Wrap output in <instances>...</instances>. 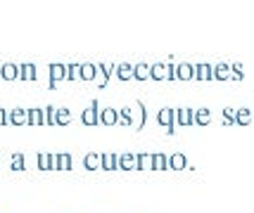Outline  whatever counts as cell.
Here are the masks:
<instances>
[{
  "label": "cell",
  "mask_w": 254,
  "mask_h": 213,
  "mask_svg": "<svg viewBox=\"0 0 254 213\" xmlns=\"http://www.w3.org/2000/svg\"><path fill=\"white\" fill-rule=\"evenodd\" d=\"M71 154H50V170H71Z\"/></svg>",
  "instance_id": "1"
},
{
  "label": "cell",
  "mask_w": 254,
  "mask_h": 213,
  "mask_svg": "<svg viewBox=\"0 0 254 213\" xmlns=\"http://www.w3.org/2000/svg\"><path fill=\"white\" fill-rule=\"evenodd\" d=\"M60 81H66V64L53 62V64H50V88H57Z\"/></svg>",
  "instance_id": "2"
},
{
  "label": "cell",
  "mask_w": 254,
  "mask_h": 213,
  "mask_svg": "<svg viewBox=\"0 0 254 213\" xmlns=\"http://www.w3.org/2000/svg\"><path fill=\"white\" fill-rule=\"evenodd\" d=\"M157 121H159V126H164L169 135L176 133V124H174V109H159V114H157Z\"/></svg>",
  "instance_id": "3"
},
{
  "label": "cell",
  "mask_w": 254,
  "mask_h": 213,
  "mask_svg": "<svg viewBox=\"0 0 254 213\" xmlns=\"http://www.w3.org/2000/svg\"><path fill=\"white\" fill-rule=\"evenodd\" d=\"M98 114H100V104H98V100H93L88 109H83V114H81V121H83L86 126H98L100 124Z\"/></svg>",
  "instance_id": "4"
},
{
  "label": "cell",
  "mask_w": 254,
  "mask_h": 213,
  "mask_svg": "<svg viewBox=\"0 0 254 213\" xmlns=\"http://www.w3.org/2000/svg\"><path fill=\"white\" fill-rule=\"evenodd\" d=\"M192 81H214V76H211V64H207V62L192 64Z\"/></svg>",
  "instance_id": "5"
},
{
  "label": "cell",
  "mask_w": 254,
  "mask_h": 213,
  "mask_svg": "<svg viewBox=\"0 0 254 213\" xmlns=\"http://www.w3.org/2000/svg\"><path fill=\"white\" fill-rule=\"evenodd\" d=\"M0 79L2 81H19V64H14V62L0 64Z\"/></svg>",
  "instance_id": "6"
},
{
  "label": "cell",
  "mask_w": 254,
  "mask_h": 213,
  "mask_svg": "<svg viewBox=\"0 0 254 213\" xmlns=\"http://www.w3.org/2000/svg\"><path fill=\"white\" fill-rule=\"evenodd\" d=\"M211 76H214V81H231V62L211 64Z\"/></svg>",
  "instance_id": "7"
},
{
  "label": "cell",
  "mask_w": 254,
  "mask_h": 213,
  "mask_svg": "<svg viewBox=\"0 0 254 213\" xmlns=\"http://www.w3.org/2000/svg\"><path fill=\"white\" fill-rule=\"evenodd\" d=\"M150 79L152 81H169V62L150 64Z\"/></svg>",
  "instance_id": "8"
},
{
  "label": "cell",
  "mask_w": 254,
  "mask_h": 213,
  "mask_svg": "<svg viewBox=\"0 0 254 213\" xmlns=\"http://www.w3.org/2000/svg\"><path fill=\"white\" fill-rule=\"evenodd\" d=\"M195 109H174V124L176 126H192Z\"/></svg>",
  "instance_id": "9"
},
{
  "label": "cell",
  "mask_w": 254,
  "mask_h": 213,
  "mask_svg": "<svg viewBox=\"0 0 254 213\" xmlns=\"http://www.w3.org/2000/svg\"><path fill=\"white\" fill-rule=\"evenodd\" d=\"M119 170H138V154H119Z\"/></svg>",
  "instance_id": "10"
},
{
  "label": "cell",
  "mask_w": 254,
  "mask_h": 213,
  "mask_svg": "<svg viewBox=\"0 0 254 213\" xmlns=\"http://www.w3.org/2000/svg\"><path fill=\"white\" fill-rule=\"evenodd\" d=\"M117 116H119V112H117V109H112V107H107V109H100L98 121L102 126H114L117 124Z\"/></svg>",
  "instance_id": "11"
},
{
  "label": "cell",
  "mask_w": 254,
  "mask_h": 213,
  "mask_svg": "<svg viewBox=\"0 0 254 213\" xmlns=\"http://www.w3.org/2000/svg\"><path fill=\"white\" fill-rule=\"evenodd\" d=\"M26 109H12V112H7V124L12 126H26Z\"/></svg>",
  "instance_id": "12"
},
{
  "label": "cell",
  "mask_w": 254,
  "mask_h": 213,
  "mask_svg": "<svg viewBox=\"0 0 254 213\" xmlns=\"http://www.w3.org/2000/svg\"><path fill=\"white\" fill-rule=\"evenodd\" d=\"M188 159H186V154H171L169 157V170H183L188 169Z\"/></svg>",
  "instance_id": "13"
},
{
  "label": "cell",
  "mask_w": 254,
  "mask_h": 213,
  "mask_svg": "<svg viewBox=\"0 0 254 213\" xmlns=\"http://www.w3.org/2000/svg\"><path fill=\"white\" fill-rule=\"evenodd\" d=\"M133 79L135 81H147L150 79V64H147V62L133 64Z\"/></svg>",
  "instance_id": "14"
},
{
  "label": "cell",
  "mask_w": 254,
  "mask_h": 213,
  "mask_svg": "<svg viewBox=\"0 0 254 213\" xmlns=\"http://www.w3.org/2000/svg\"><path fill=\"white\" fill-rule=\"evenodd\" d=\"M117 79L119 81H131L133 79V64L131 62H122V64H117Z\"/></svg>",
  "instance_id": "15"
},
{
  "label": "cell",
  "mask_w": 254,
  "mask_h": 213,
  "mask_svg": "<svg viewBox=\"0 0 254 213\" xmlns=\"http://www.w3.org/2000/svg\"><path fill=\"white\" fill-rule=\"evenodd\" d=\"M83 166L88 170H98L100 166H102V154H95V152L86 154V157H83Z\"/></svg>",
  "instance_id": "16"
},
{
  "label": "cell",
  "mask_w": 254,
  "mask_h": 213,
  "mask_svg": "<svg viewBox=\"0 0 254 213\" xmlns=\"http://www.w3.org/2000/svg\"><path fill=\"white\" fill-rule=\"evenodd\" d=\"M176 76H178V81H192V64L190 62L176 64Z\"/></svg>",
  "instance_id": "17"
},
{
  "label": "cell",
  "mask_w": 254,
  "mask_h": 213,
  "mask_svg": "<svg viewBox=\"0 0 254 213\" xmlns=\"http://www.w3.org/2000/svg\"><path fill=\"white\" fill-rule=\"evenodd\" d=\"M102 170H117L119 169V154H102Z\"/></svg>",
  "instance_id": "18"
},
{
  "label": "cell",
  "mask_w": 254,
  "mask_h": 213,
  "mask_svg": "<svg viewBox=\"0 0 254 213\" xmlns=\"http://www.w3.org/2000/svg\"><path fill=\"white\" fill-rule=\"evenodd\" d=\"M36 79V67L31 62H24L19 64V81H33Z\"/></svg>",
  "instance_id": "19"
},
{
  "label": "cell",
  "mask_w": 254,
  "mask_h": 213,
  "mask_svg": "<svg viewBox=\"0 0 254 213\" xmlns=\"http://www.w3.org/2000/svg\"><path fill=\"white\" fill-rule=\"evenodd\" d=\"M152 170H169V157L162 152L152 154Z\"/></svg>",
  "instance_id": "20"
},
{
  "label": "cell",
  "mask_w": 254,
  "mask_h": 213,
  "mask_svg": "<svg viewBox=\"0 0 254 213\" xmlns=\"http://www.w3.org/2000/svg\"><path fill=\"white\" fill-rule=\"evenodd\" d=\"M26 124L31 126H45V119H43V109H26Z\"/></svg>",
  "instance_id": "21"
},
{
  "label": "cell",
  "mask_w": 254,
  "mask_h": 213,
  "mask_svg": "<svg viewBox=\"0 0 254 213\" xmlns=\"http://www.w3.org/2000/svg\"><path fill=\"white\" fill-rule=\"evenodd\" d=\"M135 112H138V119H133V128L140 130L145 126V119H147V112H145V104L143 102H135Z\"/></svg>",
  "instance_id": "22"
},
{
  "label": "cell",
  "mask_w": 254,
  "mask_h": 213,
  "mask_svg": "<svg viewBox=\"0 0 254 213\" xmlns=\"http://www.w3.org/2000/svg\"><path fill=\"white\" fill-rule=\"evenodd\" d=\"M81 81H95V62H81Z\"/></svg>",
  "instance_id": "23"
},
{
  "label": "cell",
  "mask_w": 254,
  "mask_h": 213,
  "mask_svg": "<svg viewBox=\"0 0 254 213\" xmlns=\"http://www.w3.org/2000/svg\"><path fill=\"white\" fill-rule=\"evenodd\" d=\"M119 116H117V124L122 126H133V107H124V109H117Z\"/></svg>",
  "instance_id": "24"
},
{
  "label": "cell",
  "mask_w": 254,
  "mask_h": 213,
  "mask_svg": "<svg viewBox=\"0 0 254 213\" xmlns=\"http://www.w3.org/2000/svg\"><path fill=\"white\" fill-rule=\"evenodd\" d=\"M209 121H211V112H209V109H195V114H192V124L207 126Z\"/></svg>",
  "instance_id": "25"
},
{
  "label": "cell",
  "mask_w": 254,
  "mask_h": 213,
  "mask_svg": "<svg viewBox=\"0 0 254 213\" xmlns=\"http://www.w3.org/2000/svg\"><path fill=\"white\" fill-rule=\"evenodd\" d=\"M66 81H81V62L66 64Z\"/></svg>",
  "instance_id": "26"
},
{
  "label": "cell",
  "mask_w": 254,
  "mask_h": 213,
  "mask_svg": "<svg viewBox=\"0 0 254 213\" xmlns=\"http://www.w3.org/2000/svg\"><path fill=\"white\" fill-rule=\"evenodd\" d=\"M235 124L250 126L252 124V112H250V109H238V114H235Z\"/></svg>",
  "instance_id": "27"
},
{
  "label": "cell",
  "mask_w": 254,
  "mask_h": 213,
  "mask_svg": "<svg viewBox=\"0 0 254 213\" xmlns=\"http://www.w3.org/2000/svg\"><path fill=\"white\" fill-rule=\"evenodd\" d=\"M55 121H57V126H69L71 124V114H69V109H57Z\"/></svg>",
  "instance_id": "28"
},
{
  "label": "cell",
  "mask_w": 254,
  "mask_h": 213,
  "mask_svg": "<svg viewBox=\"0 0 254 213\" xmlns=\"http://www.w3.org/2000/svg\"><path fill=\"white\" fill-rule=\"evenodd\" d=\"M138 170H152V154H138Z\"/></svg>",
  "instance_id": "29"
},
{
  "label": "cell",
  "mask_w": 254,
  "mask_h": 213,
  "mask_svg": "<svg viewBox=\"0 0 254 213\" xmlns=\"http://www.w3.org/2000/svg\"><path fill=\"white\" fill-rule=\"evenodd\" d=\"M245 69L240 62H231V81H243Z\"/></svg>",
  "instance_id": "30"
},
{
  "label": "cell",
  "mask_w": 254,
  "mask_h": 213,
  "mask_svg": "<svg viewBox=\"0 0 254 213\" xmlns=\"http://www.w3.org/2000/svg\"><path fill=\"white\" fill-rule=\"evenodd\" d=\"M10 166H12V170H24V169H26V161H24V154H12Z\"/></svg>",
  "instance_id": "31"
},
{
  "label": "cell",
  "mask_w": 254,
  "mask_h": 213,
  "mask_svg": "<svg viewBox=\"0 0 254 213\" xmlns=\"http://www.w3.org/2000/svg\"><path fill=\"white\" fill-rule=\"evenodd\" d=\"M55 107H45L43 109V119H45V126H57V121H55Z\"/></svg>",
  "instance_id": "32"
},
{
  "label": "cell",
  "mask_w": 254,
  "mask_h": 213,
  "mask_svg": "<svg viewBox=\"0 0 254 213\" xmlns=\"http://www.w3.org/2000/svg\"><path fill=\"white\" fill-rule=\"evenodd\" d=\"M98 69H100V74H102V76H105V79L110 81V76L112 74H114V64H112V62H102V64H98Z\"/></svg>",
  "instance_id": "33"
},
{
  "label": "cell",
  "mask_w": 254,
  "mask_h": 213,
  "mask_svg": "<svg viewBox=\"0 0 254 213\" xmlns=\"http://www.w3.org/2000/svg\"><path fill=\"white\" fill-rule=\"evenodd\" d=\"M235 114H238V109L226 107V109H223V124H226V126H233V124H235Z\"/></svg>",
  "instance_id": "34"
},
{
  "label": "cell",
  "mask_w": 254,
  "mask_h": 213,
  "mask_svg": "<svg viewBox=\"0 0 254 213\" xmlns=\"http://www.w3.org/2000/svg\"><path fill=\"white\" fill-rule=\"evenodd\" d=\"M38 169L50 170V154H38Z\"/></svg>",
  "instance_id": "35"
},
{
  "label": "cell",
  "mask_w": 254,
  "mask_h": 213,
  "mask_svg": "<svg viewBox=\"0 0 254 213\" xmlns=\"http://www.w3.org/2000/svg\"><path fill=\"white\" fill-rule=\"evenodd\" d=\"M169 81H178V76H176V64H169Z\"/></svg>",
  "instance_id": "36"
},
{
  "label": "cell",
  "mask_w": 254,
  "mask_h": 213,
  "mask_svg": "<svg viewBox=\"0 0 254 213\" xmlns=\"http://www.w3.org/2000/svg\"><path fill=\"white\" fill-rule=\"evenodd\" d=\"M5 124H7V112L0 109V126H5Z\"/></svg>",
  "instance_id": "37"
}]
</instances>
